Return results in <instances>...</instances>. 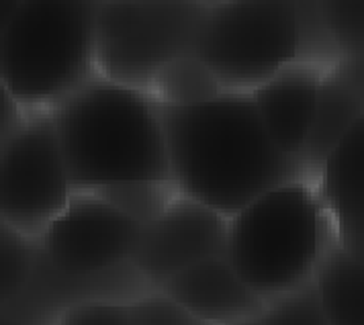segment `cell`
I'll use <instances>...</instances> for the list:
<instances>
[{"instance_id":"obj_1","label":"cell","mask_w":364,"mask_h":325,"mask_svg":"<svg viewBox=\"0 0 364 325\" xmlns=\"http://www.w3.org/2000/svg\"><path fill=\"white\" fill-rule=\"evenodd\" d=\"M160 111L178 193L225 217L284 182L309 179L305 162L274 144L250 90Z\"/></svg>"},{"instance_id":"obj_2","label":"cell","mask_w":364,"mask_h":325,"mask_svg":"<svg viewBox=\"0 0 364 325\" xmlns=\"http://www.w3.org/2000/svg\"><path fill=\"white\" fill-rule=\"evenodd\" d=\"M50 111L74 191L172 180L162 111L146 88L97 72Z\"/></svg>"},{"instance_id":"obj_3","label":"cell","mask_w":364,"mask_h":325,"mask_svg":"<svg viewBox=\"0 0 364 325\" xmlns=\"http://www.w3.org/2000/svg\"><path fill=\"white\" fill-rule=\"evenodd\" d=\"M338 240L336 223L311 179L284 182L230 217L225 258L270 303L311 282Z\"/></svg>"},{"instance_id":"obj_4","label":"cell","mask_w":364,"mask_h":325,"mask_svg":"<svg viewBox=\"0 0 364 325\" xmlns=\"http://www.w3.org/2000/svg\"><path fill=\"white\" fill-rule=\"evenodd\" d=\"M99 0H21L0 25V88L25 109H51L97 70Z\"/></svg>"},{"instance_id":"obj_5","label":"cell","mask_w":364,"mask_h":325,"mask_svg":"<svg viewBox=\"0 0 364 325\" xmlns=\"http://www.w3.org/2000/svg\"><path fill=\"white\" fill-rule=\"evenodd\" d=\"M195 55L225 88L252 90L297 60L295 0H223L207 9Z\"/></svg>"},{"instance_id":"obj_6","label":"cell","mask_w":364,"mask_h":325,"mask_svg":"<svg viewBox=\"0 0 364 325\" xmlns=\"http://www.w3.org/2000/svg\"><path fill=\"white\" fill-rule=\"evenodd\" d=\"M66 158L50 109H27L0 142V221L37 238L74 196Z\"/></svg>"},{"instance_id":"obj_7","label":"cell","mask_w":364,"mask_h":325,"mask_svg":"<svg viewBox=\"0 0 364 325\" xmlns=\"http://www.w3.org/2000/svg\"><path fill=\"white\" fill-rule=\"evenodd\" d=\"M141 225L92 191H76L35 238L37 258L60 277L99 278L127 266Z\"/></svg>"},{"instance_id":"obj_8","label":"cell","mask_w":364,"mask_h":325,"mask_svg":"<svg viewBox=\"0 0 364 325\" xmlns=\"http://www.w3.org/2000/svg\"><path fill=\"white\" fill-rule=\"evenodd\" d=\"M230 217L178 195L160 217L141 228L129 266L149 289L166 282L193 264L225 256Z\"/></svg>"},{"instance_id":"obj_9","label":"cell","mask_w":364,"mask_h":325,"mask_svg":"<svg viewBox=\"0 0 364 325\" xmlns=\"http://www.w3.org/2000/svg\"><path fill=\"white\" fill-rule=\"evenodd\" d=\"M205 13L195 0H144L132 35L97 49L99 74L146 88L162 65L195 51Z\"/></svg>"},{"instance_id":"obj_10","label":"cell","mask_w":364,"mask_h":325,"mask_svg":"<svg viewBox=\"0 0 364 325\" xmlns=\"http://www.w3.org/2000/svg\"><path fill=\"white\" fill-rule=\"evenodd\" d=\"M197 324H254L266 301L235 272L225 256L188 266L160 289Z\"/></svg>"},{"instance_id":"obj_11","label":"cell","mask_w":364,"mask_h":325,"mask_svg":"<svg viewBox=\"0 0 364 325\" xmlns=\"http://www.w3.org/2000/svg\"><path fill=\"white\" fill-rule=\"evenodd\" d=\"M326 70V65L295 60L250 90L274 144L303 162Z\"/></svg>"},{"instance_id":"obj_12","label":"cell","mask_w":364,"mask_h":325,"mask_svg":"<svg viewBox=\"0 0 364 325\" xmlns=\"http://www.w3.org/2000/svg\"><path fill=\"white\" fill-rule=\"evenodd\" d=\"M315 184L333 217L338 242L364 260V114L328 154Z\"/></svg>"},{"instance_id":"obj_13","label":"cell","mask_w":364,"mask_h":325,"mask_svg":"<svg viewBox=\"0 0 364 325\" xmlns=\"http://www.w3.org/2000/svg\"><path fill=\"white\" fill-rule=\"evenodd\" d=\"M364 114V98L350 82L330 65L319 88L314 123L305 147V168L315 180L328 154L350 129V125Z\"/></svg>"},{"instance_id":"obj_14","label":"cell","mask_w":364,"mask_h":325,"mask_svg":"<svg viewBox=\"0 0 364 325\" xmlns=\"http://www.w3.org/2000/svg\"><path fill=\"white\" fill-rule=\"evenodd\" d=\"M328 325H364V260L338 240L314 277Z\"/></svg>"},{"instance_id":"obj_15","label":"cell","mask_w":364,"mask_h":325,"mask_svg":"<svg viewBox=\"0 0 364 325\" xmlns=\"http://www.w3.org/2000/svg\"><path fill=\"white\" fill-rule=\"evenodd\" d=\"M162 107H193L225 92V84L195 53L181 55L162 65L146 86Z\"/></svg>"},{"instance_id":"obj_16","label":"cell","mask_w":364,"mask_h":325,"mask_svg":"<svg viewBox=\"0 0 364 325\" xmlns=\"http://www.w3.org/2000/svg\"><path fill=\"white\" fill-rule=\"evenodd\" d=\"M92 193L109 201L119 211L129 215L141 228L151 223L156 217H160L176 201V196L181 195L172 180L119 182L111 186H102Z\"/></svg>"},{"instance_id":"obj_17","label":"cell","mask_w":364,"mask_h":325,"mask_svg":"<svg viewBox=\"0 0 364 325\" xmlns=\"http://www.w3.org/2000/svg\"><path fill=\"white\" fill-rule=\"evenodd\" d=\"M0 245H2V272H0V299L2 309L17 303L21 294L29 287L33 277L37 244L15 229L0 225Z\"/></svg>"},{"instance_id":"obj_18","label":"cell","mask_w":364,"mask_h":325,"mask_svg":"<svg viewBox=\"0 0 364 325\" xmlns=\"http://www.w3.org/2000/svg\"><path fill=\"white\" fill-rule=\"evenodd\" d=\"M297 60L330 68L340 60L321 0H295Z\"/></svg>"},{"instance_id":"obj_19","label":"cell","mask_w":364,"mask_h":325,"mask_svg":"<svg viewBox=\"0 0 364 325\" xmlns=\"http://www.w3.org/2000/svg\"><path fill=\"white\" fill-rule=\"evenodd\" d=\"M254 324H309L328 325L326 313L321 307V299L315 282H307L291 293H284L270 303L258 315Z\"/></svg>"},{"instance_id":"obj_20","label":"cell","mask_w":364,"mask_h":325,"mask_svg":"<svg viewBox=\"0 0 364 325\" xmlns=\"http://www.w3.org/2000/svg\"><path fill=\"white\" fill-rule=\"evenodd\" d=\"M321 6L340 58L364 53V0H321Z\"/></svg>"},{"instance_id":"obj_21","label":"cell","mask_w":364,"mask_h":325,"mask_svg":"<svg viewBox=\"0 0 364 325\" xmlns=\"http://www.w3.org/2000/svg\"><path fill=\"white\" fill-rule=\"evenodd\" d=\"M132 324H197L188 311L160 289H149L129 301Z\"/></svg>"},{"instance_id":"obj_22","label":"cell","mask_w":364,"mask_h":325,"mask_svg":"<svg viewBox=\"0 0 364 325\" xmlns=\"http://www.w3.org/2000/svg\"><path fill=\"white\" fill-rule=\"evenodd\" d=\"M62 324H92V325H119L132 324L129 315V301L117 299H84L72 303L60 311Z\"/></svg>"},{"instance_id":"obj_23","label":"cell","mask_w":364,"mask_h":325,"mask_svg":"<svg viewBox=\"0 0 364 325\" xmlns=\"http://www.w3.org/2000/svg\"><path fill=\"white\" fill-rule=\"evenodd\" d=\"M333 68L346 78L364 98V53L358 55H342Z\"/></svg>"},{"instance_id":"obj_24","label":"cell","mask_w":364,"mask_h":325,"mask_svg":"<svg viewBox=\"0 0 364 325\" xmlns=\"http://www.w3.org/2000/svg\"><path fill=\"white\" fill-rule=\"evenodd\" d=\"M18 2L21 0H0V25H4L13 16V13L17 11Z\"/></svg>"},{"instance_id":"obj_25","label":"cell","mask_w":364,"mask_h":325,"mask_svg":"<svg viewBox=\"0 0 364 325\" xmlns=\"http://www.w3.org/2000/svg\"><path fill=\"white\" fill-rule=\"evenodd\" d=\"M195 2L200 4V6H205V9H211V6H215V4L223 2V0H195Z\"/></svg>"}]
</instances>
